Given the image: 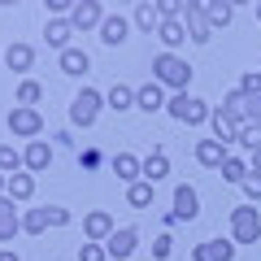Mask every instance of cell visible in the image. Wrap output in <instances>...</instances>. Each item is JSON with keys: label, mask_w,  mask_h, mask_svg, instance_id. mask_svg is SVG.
<instances>
[{"label": "cell", "mask_w": 261, "mask_h": 261, "mask_svg": "<svg viewBox=\"0 0 261 261\" xmlns=\"http://www.w3.org/2000/svg\"><path fill=\"white\" fill-rule=\"evenodd\" d=\"M13 200V205H22V200H31V196H35V174H27V170H22V174H13L9 178V192H5Z\"/></svg>", "instance_id": "24"}, {"label": "cell", "mask_w": 261, "mask_h": 261, "mask_svg": "<svg viewBox=\"0 0 261 261\" xmlns=\"http://www.w3.org/2000/svg\"><path fill=\"white\" fill-rule=\"evenodd\" d=\"M105 105H109L113 113H126V109H135V92H130L126 83H113L109 96H105Z\"/></svg>", "instance_id": "26"}, {"label": "cell", "mask_w": 261, "mask_h": 261, "mask_svg": "<svg viewBox=\"0 0 261 261\" xmlns=\"http://www.w3.org/2000/svg\"><path fill=\"white\" fill-rule=\"evenodd\" d=\"M105 22V9L96 5V0H74V9H70V27L74 31H92Z\"/></svg>", "instance_id": "8"}, {"label": "cell", "mask_w": 261, "mask_h": 261, "mask_svg": "<svg viewBox=\"0 0 261 261\" xmlns=\"http://www.w3.org/2000/svg\"><path fill=\"white\" fill-rule=\"evenodd\" d=\"M18 231H22V214H18V205H13L9 196H0V244H9Z\"/></svg>", "instance_id": "13"}, {"label": "cell", "mask_w": 261, "mask_h": 261, "mask_svg": "<svg viewBox=\"0 0 261 261\" xmlns=\"http://www.w3.org/2000/svg\"><path fill=\"white\" fill-rule=\"evenodd\" d=\"M140 166H144V161H140V157H130V152H118V157H113V174H118L126 187L144 178V174H140Z\"/></svg>", "instance_id": "23"}, {"label": "cell", "mask_w": 261, "mask_h": 261, "mask_svg": "<svg viewBox=\"0 0 261 261\" xmlns=\"http://www.w3.org/2000/svg\"><path fill=\"white\" fill-rule=\"evenodd\" d=\"M126 205L130 209H148L152 205V183H144V178H140V183H130L126 187Z\"/></svg>", "instance_id": "29"}, {"label": "cell", "mask_w": 261, "mask_h": 261, "mask_svg": "<svg viewBox=\"0 0 261 261\" xmlns=\"http://www.w3.org/2000/svg\"><path fill=\"white\" fill-rule=\"evenodd\" d=\"M222 178H226V183H244V178H248V161L226 157V161H222Z\"/></svg>", "instance_id": "32"}, {"label": "cell", "mask_w": 261, "mask_h": 261, "mask_svg": "<svg viewBox=\"0 0 261 261\" xmlns=\"http://www.w3.org/2000/svg\"><path fill=\"white\" fill-rule=\"evenodd\" d=\"M5 65L18 70V74H27L31 65H35V48H31V44H9V48H5Z\"/></svg>", "instance_id": "18"}, {"label": "cell", "mask_w": 261, "mask_h": 261, "mask_svg": "<svg viewBox=\"0 0 261 261\" xmlns=\"http://www.w3.org/2000/svg\"><path fill=\"white\" fill-rule=\"evenodd\" d=\"M126 35H130V22L122 18V13H109V18L100 22V39L109 48H118V44H126Z\"/></svg>", "instance_id": "16"}, {"label": "cell", "mask_w": 261, "mask_h": 261, "mask_svg": "<svg viewBox=\"0 0 261 261\" xmlns=\"http://www.w3.org/2000/svg\"><path fill=\"white\" fill-rule=\"evenodd\" d=\"M135 27L140 31H157L161 27V13H157V0H140V5H135Z\"/></svg>", "instance_id": "25"}, {"label": "cell", "mask_w": 261, "mask_h": 261, "mask_svg": "<svg viewBox=\"0 0 261 261\" xmlns=\"http://www.w3.org/2000/svg\"><path fill=\"white\" fill-rule=\"evenodd\" d=\"M183 27H187V39H192V44H209V39H214V27H209L200 0H183Z\"/></svg>", "instance_id": "4"}, {"label": "cell", "mask_w": 261, "mask_h": 261, "mask_svg": "<svg viewBox=\"0 0 261 261\" xmlns=\"http://www.w3.org/2000/svg\"><path fill=\"white\" fill-rule=\"evenodd\" d=\"M174 214H178V222H192V218L200 214V196H196V187H187V183L174 187Z\"/></svg>", "instance_id": "12"}, {"label": "cell", "mask_w": 261, "mask_h": 261, "mask_svg": "<svg viewBox=\"0 0 261 261\" xmlns=\"http://www.w3.org/2000/svg\"><path fill=\"white\" fill-rule=\"evenodd\" d=\"M39 96H44V87H39L35 79H22V83H18V105H22V109H35Z\"/></svg>", "instance_id": "30"}, {"label": "cell", "mask_w": 261, "mask_h": 261, "mask_svg": "<svg viewBox=\"0 0 261 261\" xmlns=\"http://www.w3.org/2000/svg\"><path fill=\"white\" fill-rule=\"evenodd\" d=\"M0 261H22V257H18L13 248H0Z\"/></svg>", "instance_id": "42"}, {"label": "cell", "mask_w": 261, "mask_h": 261, "mask_svg": "<svg viewBox=\"0 0 261 261\" xmlns=\"http://www.w3.org/2000/svg\"><path fill=\"white\" fill-rule=\"evenodd\" d=\"M113 231H118V226H113V218L105 214V209H92V214L83 218V235H87V244H105Z\"/></svg>", "instance_id": "10"}, {"label": "cell", "mask_w": 261, "mask_h": 261, "mask_svg": "<svg viewBox=\"0 0 261 261\" xmlns=\"http://www.w3.org/2000/svg\"><path fill=\"white\" fill-rule=\"evenodd\" d=\"M79 261H109L105 244H79Z\"/></svg>", "instance_id": "34"}, {"label": "cell", "mask_w": 261, "mask_h": 261, "mask_svg": "<svg viewBox=\"0 0 261 261\" xmlns=\"http://www.w3.org/2000/svg\"><path fill=\"white\" fill-rule=\"evenodd\" d=\"M205 18H209V27H226V22H231L235 18V5H226V0H209V5H205Z\"/></svg>", "instance_id": "27"}, {"label": "cell", "mask_w": 261, "mask_h": 261, "mask_svg": "<svg viewBox=\"0 0 261 261\" xmlns=\"http://www.w3.org/2000/svg\"><path fill=\"white\" fill-rule=\"evenodd\" d=\"M257 70H261V61H257Z\"/></svg>", "instance_id": "45"}, {"label": "cell", "mask_w": 261, "mask_h": 261, "mask_svg": "<svg viewBox=\"0 0 261 261\" xmlns=\"http://www.w3.org/2000/svg\"><path fill=\"white\" fill-rule=\"evenodd\" d=\"M48 226H70V209H61V205H48Z\"/></svg>", "instance_id": "37"}, {"label": "cell", "mask_w": 261, "mask_h": 261, "mask_svg": "<svg viewBox=\"0 0 261 261\" xmlns=\"http://www.w3.org/2000/svg\"><path fill=\"white\" fill-rule=\"evenodd\" d=\"M248 174H261V148L252 152V161H248Z\"/></svg>", "instance_id": "41"}, {"label": "cell", "mask_w": 261, "mask_h": 261, "mask_svg": "<svg viewBox=\"0 0 261 261\" xmlns=\"http://www.w3.org/2000/svg\"><path fill=\"white\" fill-rule=\"evenodd\" d=\"M87 70H92V57H87L83 48H65L61 53V74L79 79V74H87Z\"/></svg>", "instance_id": "22"}, {"label": "cell", "mask_w": 261, "mask_h": 261, "mask_svg": "<svg viewBox=\"0 0 261 261\" xmlns=\"http://www.w3.org/2000/svg\"><path fill=\"white\" fill-rule=\"evenodd\" d=\"M157 39L166 44V53H174L178 44H187V27H183V18H170V22H161V27H157Z\"/></svg>", "instance_id": "21"}, {"label": "cell", "mask_w": 261, "mask_h": 261, "mask_svg": "<svg viewBox=\"0 0 261 261\" xmlns=\"http://www.w3.org/2000/svg\"><path fill=\"white\" fill-rule=\"evenodd\" d=\"M192 261H235V240H205V244H196Z\"/></svg>", "instance_id": "11"}, {"label": "cell", "mask_w": 261, "mask_h": 261, "mask_svg": "<svg viewBox=\"0 0 261 261\" xmlns=\"http://www.w3.org/2000/svg\"><path fill=\"white\" fill-rule=\"evenodd\" d=\"M235 144H240V148H248V152H257V148H261V126L244 122V126H240V135H235Z\"/></svg>", "instance_id": "33"}, {"label": "cell", "mask_w": 261, "mask_h": 261, "mask_svg": "<svg viewBox=\"0 0 261 261\" xmlns=\"http://www.w3.org/2000/svg\"><path fill=\"white\" fill-rule=\"evenodd\" d=\"M9 130L18 135V140H39L44 135V118H39V109H22V105H13L9 109Z\"/></svg>", "instance_id": "6"}, {"label": "cell", "mask_w": 261, "mask_h": 261, "mask_svg": "<svg viewBox=\"0 0 261 261\" xmlns=\"http://www.w3.org/2000/svg\"><path fill=\"white\" fill-rule=\"evenodd\" d=\"M240 92L244 96H261V70H248V74L240 79Z\"/></svg>", "instance_id": "35"}, {"label": "cell", "mask_w": 261, "mask_h": 261, "mask_svg": "<svg viewBox=\"0 0 261 261\" xmlns=\"http://www.w3.org/2000/svg\"><path fill=\"white\" fill-rule=\"evenodd\" d=\"M226 157H231V152H226V144H218V140H200L196 144V161H200L205 170H222Z\"/></svg>", "instance_id": "14"}, {"label": "cell", "mask_w": 261, "mask_h": 261, "mask_svg": "<svg viewBox=\"0 0 261 261\" xmlns=\"http://www.w3.org/2000/svg\"><path fill=\"white\" fill-rule=\"evenodd\" d=\"M166 92H161V83H144V87H135V109H144V113H157V109H166Z\"/></svg>", "instance_id": "15"}, {"label": "cell", "mask_w": 261, "mask_h": 261, "mask_svg": "<svg viewBox=\"0 0 261 261\" xmlns=\"http://www.w3.org/2000/svg\"><path fill=\"white\" fill-rule=\"evenodd\" d=\"M244 122L261 126V96H248V109H244Z\"/></svg>", "instance_id": "38"}, {"label": "cell", "mask_w": 261, "mask_h": 261, "mask_svg": "<svg viewBox=\"0 0 261 261\" xmlns=\"http://www.w3.org/2000/svg\"><path fill=\"white\" fill-rule=\"evenodd\" d=\"M166 113L174 122H187V126H200V122H209L214 118V109H209L205 100H200V96H187V92H178L174 100L166 105Z\"/></svg>", "instance_id": "2"}, {"label": "cell", "mask_w": 261, "mask_h": 261, "mask_svg": "<svg viewBox=\"0 0 261 261\" xmlns=\"http://www.w3.org/2000/svg\"><path fill=\"white\" fill-rule=\"evenodd\" d=\"M135 244H140V231H135V226H122V231H113L109 240H105V252H109L113 261H130Z\"/></svg>", "instance_id": "7"}, {"label": "cell", "mask_w": 261, "mask_h": 261, "mask_svg": "<svg viewBox=\"0 0 261 261\" xmlns=\"http://www.w3.org/2000/svg\"><path fill=\"white\" fill-rule=\"evenodd\" d=\"M257 22H261V0H257Z\"/></svg>", "instance_id": "44"}, {"label": "cell", "mask_w": 261, "mask_h": 261, "mask_svg": "<svg viewBox=\"0 0 261 261\" xmlns=\"http://www.w3.org/2000/svg\"><path fill=\"white\" fill-rule=\"evenodd\" d=\"M170 244H174L170 235H157V240H152V257H157V261H166V257H170Z\"/></svg>", "instance_id": "39"}, {"label": "cell", "mask_w": 261, "mask_h": 261, "mask_svg": "<svg viewBox=\"0 0 261 261\" xmlns=\"http://www.w3.org/2000/svg\"><path fill=\"white\" fill-rule=\"evenodd\" d=\"M22 170H27V166H22V152L18 148H13V144H0V174H22Z\"/></svg>", "instance_id": "28"}, {"label": "cell", "mask_w": 261, "mask_h": 261, "mask_svg": "<svg viewBox=\"0 0 261 261\" xmlns=\"http://www.w3.org/2000/svg\"><path fill=\"white\" fill-rule=\"evenodd\" d=\"M79 161H83V170H96V166H100V152H96V148H87Z\"/></svg>", "instance_id": "40"}, {"label": "cell", "mask_w": 261, "mask_h": 261, "mask_svg": "<svg viewBox=\"0 0 261 261\" xmlns=\"http://www.w3.org/2000/svg\"><path fill=\"white\" fill-rule=\"evenodd\" d=\"M140 174H144V183H152V187H157L161 178L170 174V157H166V152H161V148H152L148 157H144V166H140Z\"/></svg>", "instance_id": "17"}, {"label": "cell", "mask_w": 261, "mask_h": 261, "mask_svg": "<svg viewBox=\"0 0 261 261\" xmlns=\"http://www.w3.org/2000/svg\"><path fill=\"white\" fill-rule=\"evenodd\" d=\"M100 109H105V96L92 92V87H83V92L74 96V105H70V122H74V126H92V122L100 118Z\"/></svg>", "instance_id": "5"}, {"label": "cell", "mask_w": 261, "mask_h": 261, "mask_svg": "<svg viewBox=\"0 0 261 261\" xmlns=\"http://www.w3.org/2000/svg\"><path fill=\"white\" fill-rule=\"evenodd\" d=\"M70 35H74V27H70V18H53L44 27V39H48V48H70Z\"/></svg>", "instance_id": "20"}, {"label": "cell", "mask_w": 261, "mask_h": 261, "mask_svg": "<svg viewBox=\"0 0 261 261\" xmlns=\"http://www.w3.org/2000/svg\"><path fill=\"white\" fill-rule=\"evenodd\" d=\"M231 240L235 244H257L261 240V209H252V205L231 209Z\"/></svg>", "instance_id": "3"}, {"label": "cell", "mask_w": 261, "mask_h": 261, "mask_svg": "<svg viewBox=\"0 0 261 261\" xmlns=\"http://www.w3.org/2000/svg\"><path fill=\"white\" fill-rule=\"evenodd\" d=\"M22 166H27V174H44V170L53 166V148H48V140H31L27 148H22Z\"/></svg>", "instance_id": "9"}, {"label": "cell", "mask_w": 261, "mask_h": 261, "mask_svg": "<svg viewBox=\"0 0 261 261\" xmlns=\"http://www.w3.org/2000/svg\"><path fill=\"white\" fill-rule=\"evenodd\" d=\"M5 192H9V174H0V196H5Z\"/></svg>", "instance_id": "43"}, {"label": "cell", "mask_w": 261, "mask_h": 261, "mask_svg": "<svg viewBox=\"0 0 261 261\" xmlns=\"http://www.w3.org/2000/svg\"><path fill=\"white\" fill-rule=\"evenodd\" d=\"M244 196H248V200H252V205H257V200H261V174H248V178H244Z\"/></svg>", "instance_id": "36"}, {"label": "cell", "mask_w": 261, "mask_h": 261, "mask_svg": "<svg viewBox=\"0 0 261 261\" xmlns=\"http://www.w3.org/2000/svg\"><path fill=\"white\" fill-rule=\"evenodd\" d=\"M209 126H214V140H218V144H235V135H240V126H244V122H235V118H226L222 109H214Z\"/></svg>", "instance_id": "19"}, {"label": "cell", "mask_w": 261, "mask_h": 261, "mask_svg": "<svg viewBox=\"0 0 261 261\" xmlns=\"http://www.w3.org/2000/svg\"><path fill=\"white\" fill-rule=\"evenodd\" d=\"M22 231L27 235H44L48 231V209H27V214H22Z\"/></svg>", "instance_id": "31"}, {"label": "cell", "mask_w": 261, "mask_h": 261, "mask_svg": "<svg viewBox=\"0 0 261 261\" xmlns=\"http://www.w3.org/2000/svg\"><path fill=\"white\" fill-rule=\"evenodd\" d=\"M152 83L174 87V96H178V92H187V83H192V65H187L178 53H161V57H152Z\"/></svg>", "instance_id": "1"}]
</instances>
